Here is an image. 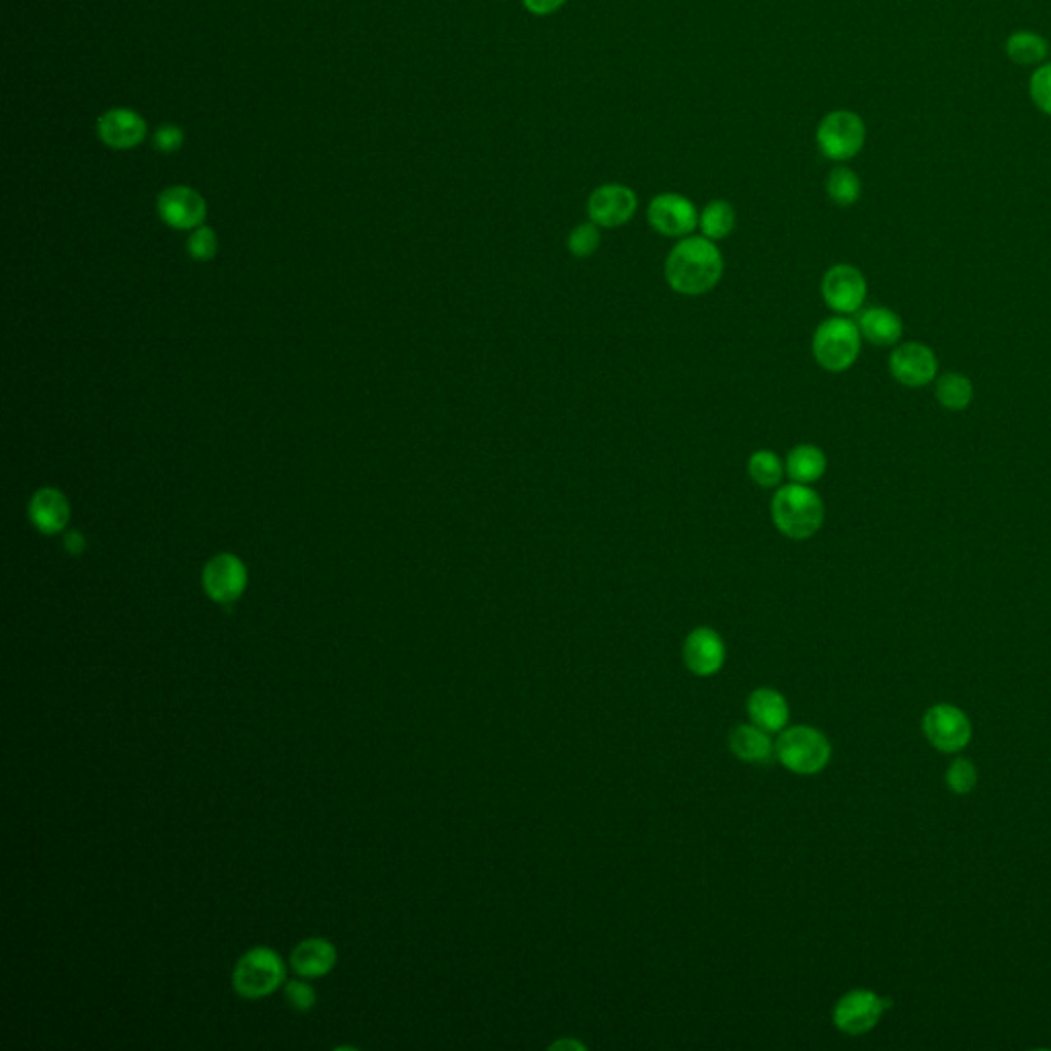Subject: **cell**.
<instances>
[{"label":"cell","mask_w":1051,"mask_h":1051,"mask_svg":"<svg viewBox=\"0 0 1051 1051\" xmlns=\"http://www.w3.org/2000/svg\"><path fill=\"white\" fill-rule=\"evenodd\" d=\"M724 270V255L717 243L703 234H690L671 246L664 275L676 294L703 296L721 282Z\"/></svg>","instance_id":"6da1fadb"},{"label":"cell","mask_w":1051,"mask_h":1051,"mask_svg":"<svg viewBox=\"0 0 1051 1051\" xmlns=\"http://www.w3.org/2000/svg\"><path fill=\"white\" fill-rule=\"evenodd\" d=\"M770 516L782 536L791 540H809L823 526L826 506L813 487L791 481L789 485H780L775 493Z\"/></svg>","instance_id":"7a4b0ae2"},{"label":"cell","mask_w":1051,"mask_h":1051,"mask_svg":"<svg viewBox=\"0 0 1051 1051\" xmlns=\"http://www.w3.org/2000/svg\"><path fill=\"white\" fill-rule=\"evenodd\" d=\"M860 345L862 335L857 321L836 314L819 323L811 340V352L821 368L840 374L855 366L859 360Z\"/></svg>","instance_id":"3957f363"},{"label":"cell","mask_w":1051,"mask_h":1051,"mask_svg":"<svg viewBox=\"0 0 1051 1051\" xmlns=\"http://www.w3.org/2000/svg\"><path fill=\"white\" fill-rule=\"evenodd\" d=\"M775 756L779 758L780 765L795 775L809 777L818 775L828 766L832 758V746L818 729L797 725L780 734L775 744Z\"/></svg>","instance_id":"277c9868"},{"label":"cell","mask_w":1051,"mask_h":1051,"mask_svg":"<svg viewBox=\"0 0 1051 1051\" xmlns=\"http://www.w3.org/2000/svg\"><path fill=\"white\" fill-rule=\"evenodd\" d=\"M286 978L282 957L270 947H255L236 961L233 971V988L246 1000L273 994Z\"/></svg>","instance_id":"5b68a950"},{"label":"cell","mask_w":1051,"mask_h":1051,"mask_svg":"<svg viewBox=\"0 0 1051 1051\" xmlns=\"http://www.w3.org/2000/svg\"><path fill=\"white\" fill-rule=\"evenodd\" d=\"M867 140V128L859 113L848 110H836L826 113L818 123L816 142L826 159L845 163L855 159Z\"/></svg>","instance_id":"8992f818"},{"label":"cell","mask_w":1051,"mask_h":1051,"mask_svg":"<svg viewBox=\"0 0 1051 1051\" xmlns=\"http://www.w3.org/2000/svg\"><path fill=\"white\" fill-rule=\"evenodd\" d=\"M922 731L929 739L930 746L944 754H957L970 746L973 727L970 717L963 710L939 703L932 705L922 719Z\"/></svg>","instance_id":"52a82bcc"},{"label":"cell","mask_w":1051,"mask_h":1051,"mask_svg":"<svg viewBox=\"0 0 1051 1051\" xmlns=\"http://www.w3.org/2000/svg\"><path fill=\"white\" fill-rule=\"evenodd\" d=\"M697 205L683 193H657L647 205V222L661 236L684 239L698 229Z\"/></svg>","instance_id":"ba28073f"},{"label":"cell","mask_w":1051,"mask_h":1051,"mask_svg":"<svg viewBox=\"0 0 1051 1051\" xmlns=\"http://www.w3.org/2000/svg\"><path fill=\"white\" fill-rule=\"evenodd\" d=\"M821 299L836 314L859 313L867 301V280L850 263L832 265L821 277Z\"/></svg>","instance_id":"9c48e42d"},{"label":"cell","mask_w":1051,"mask_h":1051,"mask_svg":"<svg viewBox=\"0 0 1051 1051\" xmlns=\"http://www.w3.org/2000/svg\"><path fill=\"white\" fill-rule=\"evenodd\" d=\"M891 1007L888 998L871 990H852L840 998L833 1007V1024L847 1035H865L881 1021L883 1012Z\"/></svg>","instance_id":"30bf717a"},{"label":"cell","mask_w":1051,"mask_h":1051,"mask_svg":"<svg viewBox=\"0 0 1051 1051\" xmlns=\"http://www.w3.org/2000/svg\"><path fill=\"white\" fill-rule=\"evenodd\" d=\"M639 198L625 183H604L587 198V216L600 229H620L637 214Z\"/></svg>","instance_id":"8fae6325"},{"label":"cell","mask_w":1051,"mask_h":1051,"mask_svg":"<svg viewBox=\"0 0 1051 1051\" xmlns=\"http://www.w3.org/2000/svg\"><path fill=\"white\" fill-rule=\"evenodd\" d=\"M889 372L901 386L922 388L937 381L939 360L924 343H901L889 355Z\"/></svg>","instance_id":"7c38bea8"},{"label":"cell","mask_w":1051,"mask_h":1051,"mask_svg":"<svg viewBox=\"0 0 1051 1051\" xmlns=\"http://www.w3.org/2000/svg\"><path fill=\"white\" fill-rule=\"evenodd\" d=\"M205 594L219 604L239 600L246 587V567L243 560L231 553L216 555L204 567Z\"/></svg>","instance_id":"4fadbf2b"},{"label":"cell","mask_w":1051,"mask_h":1051,"mask_svg":"<svg viewBox=\"0 0 1051 1051\" xmlns=\"http://www.w3.org/2000/svg\"><path fill=\"white\" fill-rule=\"evenodd\" d=\"M146 132L149 128L144 118L138 111L128 110V108L105 111L97 122V134L115 151L137 149L146 140Z\"/></svg>","instance_id":"5bb4252c"},{"label":"cell","mask_w":1051,"mask_h":1051,"mask_svg":"<svg viewBox=\"0 0 1051 1051\" xmlns=\"http://www.w3.org/2000/svg\"><path fill=\"white\" fill-rule=\"evenodd\" d=\"M159 214L169 226L192 231L202 226L205 220L204 198L185 185L169 188L159 195Z\"/></svg>","instance_id":"9a60e30c"},{"label":"cell","mask_w":1051,"mask_h":1051,"mask_svg":"<svg viewBox=\"0 0 1051 1051\" xmlns=\"http://www.w3.org/2000/svg\"><path fill=\"white\" fill-rule=\"evenodd\" d=\"M684 661L697 676H713L725 661V643L717 630L698 627L684 641Z\"/></svg>","instance_id":"2e32d148"},{"label":"cell","mask_w":1051,"mask_h":1051,"mask_svg":"<svg viewBox=\"0 0 1051 1051\" xmlns=\"http://www.w3.org/2000/svg\"><path fill=\"white\" fill-rule=\"evenodd\" d=\"M857 327L865 342L873 343L877 347L898 345L903 335V321L898 313L886 306H869L860 309L857 316Z\"/></svg>","instance_id":"e0dca14e"},{"label":"cell","mask_w":1051,"mask_h":1051,"mask_svg":"<svg viewBox=\"0 0 1051 1051\" xmlns=\"http://www.w3.org/2000/svg\"><path fill=\"white\" fill-rule=\"evenodd\" d=\"M29 518L43 534H58L67 528L70 518L69 499L64 493L46 487L31 497Z\"/></svg>","instance_id":"ac0fdd59"},{"label":"cell","mask_w":1051,"mask_h":1051,"mask_svg":"<svg viewBox=\"0 0 1051 1051\" xmlns=\"http://www.w3.org/2000/svg\"><path fill=\"white\" fill-rule=\"evenodd\" d=\"M337 963L335 944L327 939H306L294 947L290 966L302 978H323Z\"/></svg>","instance_id":"d6986e66"},{"label":"cell","mask_w":1051,"mask_h":1051,"mask_svg":"<svg viewBox=\"0 0 1051 1051\" xmlns=\"http://www.w3.org/2000/svg\"><path fill=\"white\" fill-rule=\"evenodd\" d=\"M751 721L765 731H780L789 721V705L785 697L772 688H758L748 698Z\"/></svg>","instance_id":"ffe728a7"},{"label":"cell","mask_w":1051,"mask_h":1051,"mask_svg":"<svg viewBox=\"0 0 1051 1051\" xmlns=\"http://www.w3.org/2000/svg\"><path fill=\"white\" fill-rule=\"evenodd\" d=\"M785 471L792 483L813 485L828 471V456L816 444H799L787 454Z\"/></svg>","instance_id":"44dd1931"},{"label":"cell","mask_w":1051,"mask_h":1051,"mask_svg":"<svg viewBox=\"0 0 1051 1051\" xmlns=\"http://www.w3.org/2000/svg\"><path fill=\"white\" fill-rule=\"evenodd\" d=\"M766 734L758 725H738L729 736V748L744 762L766 765L775 756V744Z\"/></svg>","instance_id":"7402d4cb"},{"label":"cell","mask_w":1051,"mask_h":1051,"mask_svg":"<svg viewBox=\"0 0 1051 1051\" xmlns=\"http://www.w3.org/2000/svg\"><path fill=\"white\" fill-rule=\"evenodd\" d=\"M700 234L710 241H724L736 229V210L727 200H710L698 214Z\"/></svg>","instance_id":"603a6c76"},{"label":"cell","mask_w":1051,"mask_h":1051,"mask_svg":"<svg viewBox=\"0 0 1051 1051\" xmlns=\"http://www.w3.org/2000/svg\"><path fill=\"white\" fill-rule=\"evenodd\" d=\"M934 396L944 410H968L973 401V383L961 372H947L937 378Z\"/></svg>","instance_id":"cb8c5ba5"},{"label":"cell","mask_w":1051,"mask_h":1051,"mask_svg":"<svg viewBox=\"0 0 1051 1051\" xmlns=\"http://www.w3.org/2000/svg\"><path fill=\"white\" fill-rule=\"evenodd\" d=\"M748 475L762 489H779L787 475L785 461L775 451L751 452L748 458Z\"/></svg>","instance_id":"d4e9b609"},{"label":"cell","mask_w":1051,"mask_h":1051,"mask_svg":"<svg viewBox=\"0 0 1051 1051\" xmlns=\"http://www.w3.org/2000/svg\"><path fill=\"white\" fill-rule=\"evenodd\" d=\"M1048 52H1050L1048 41L1035 31H1014L1007 40V54L1014 64H1021V67H1033L1043 62Z\"/></svg>","instance_id":"484cf974"},{"label":"cell","mask_w":1051,"mask_h":1051,"mask_svg":"<svg viewBox=\"0 0 1051 1051\" xmlns=\"http://www.w3.org/2000/svg\"><path fill=\"white\" fill-rule=\"evenodd\" d=\"M826 192H828V198L832 200L833 204L848 208V205H855L859 202L862 183H860L859 175L852 169H848L845 164H838V166H833L830 175L826 179Z\"/></svg>","instance_id":"4316f807"},{"label":"cell","mask_w":1051,"mask_h":1051,"mask_svg":"<svg viewBox=\"0 0 1051 1051\" xmlns=\"http://www.w3.org/2000/svg\"><path fill=\"white\" fill-rule=\"evenodd\" d=\"M600 226L594 224L592 220L589 222H582L572 229V233L567 236V251L577 257V260H587L592 257L598 249H600L602 234Z\"/></svg>","instance_id":"83f0119b"},{"label":"cell","mask_w":1051,"mask_h":1051,"mask_svg":"<svg viewBox=\"0 0 1051 1051\" xmlns=\"http://www.w3.org/2000/svg\"><path fill=\"white\" fill-rule=\"evenodd\" d=\"M944 782H947L949 791L956 792V795H970L978 785V768L968 758L959 756L947 768Z\"/></svg>","instance_id":"f1b7e54d"},{"label":"cell","mask_w":1051,"mask_h":1051,"mask_svg":"<svg viewBox=\"0 0 1051 1051\" xmlns=\"http://www.w3.org/2000/svg\"><path fill=\"white\" fill-rule=\"evenodd\" d=\"M1029 93H1031V99H1033V103L1038 105L1039 110L1043 111L1045 115H1051V62L1045 67H1039L1033 72L1031 82H1029Z\"/></svg>","instance_id":"f546056e"},{"label":"cell","mask_w":1051,"mask_h":1051,"mask_svg":"<svg viewBox=\"0 0 1051 1051\" xmlns=\"http://www.w3.org/2000/svg\"><path fill=\"white\" fill-rule=\"evenodd\" d=\"M188 251L192 255L193 260L198 261H208L212 260L219 251V239H216V233L208 226H198L193 229L192 236L188 241Z\"/></svg>","instance_id":"4dcf8cb0"},{"label":"cell","mask_w":1051,"mask_h":1051,"mask_svg":"<svg viewBox=\"0 0 1051 1051\" xmlns=\"http://www.w3.org/2000/svg\"><path fill=\"white\" fill-rule=\"evenodd\" d=\"M284 997H286L287 1004L299 1012L311 1011L314 1002H316V992L313 988L306 982H299V980L286 983Z\"/></svg>","instance_id":"1f68e13d"},{"label":"cell","mask_w":1051,"mask_h":1051,"mask_svg":"<svg viewBox=\"0 0 1051 1051\" xmlns=\"http://www.w3.org/2000/svg\"><path fill=\"white\" fill-rule=\"evenodd\" d=\"M154 146L161 152H178L183 146V130L175 123H164L154 132Z\"/></svg>","instance_id":"d6a6232c"},{"label":"cell","mask_w":1051,"mask_h":1051,"mask_svg":"<svg viewBox=\"0 0 1051 1051\" xmlns=\"http://www.w3.org/2000/svg\"><path fill=\"white\" fill-rule=\"evenodd\" d=\"M522 4L534 17H548L563 9L567 0H522Z\"/></svg>","instance_id":"836d02e7"},{"label":"cell","mask_w":1051,"mask_h":1051,"mask_svg":"<svg viewBox=\"0 0 1051 1051\" xmlns=\"http://www.w3.org/2000/svg\"><path fill=\"white\" fill-rule=\"evenodd\" d=\"M64 545H67V548H69L72 555H81L87 543H84V538H82L81 534L70 533L69 536H67V540H64Z\"/></svg>","instance_id":"e575fe53"}]
</instances>
